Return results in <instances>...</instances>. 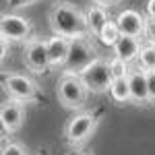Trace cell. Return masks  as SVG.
<instances>
[{"mask_svg": "<svg viewBox=\"0 0 155 155\" xmlns=\"http://www.w3.org/2000/svg\"><path fill=\"white\" fill-rule=\"evenodd\" d=\"M128 83H130V93H132V104H149V83H147V71H130L128 72Z\"/></svg>", "mask_w": 155, "mask_h": 155, "instance_id": "8fae6325", "label": "cell"}, {"mask_svg": "<svg viewBox=\"0 0 155 155\" xmlns=\"http://www.w3.org/2000/svg\"><path fill=\"white\" fill-rule=\"evenodd\" d=\"M126 64H128V62H124V60L118 58V56H114V58L110 60V68H112L114 79H116V77H126V74H128V71H126Z\"/></svg>", "mask_w": 155, "mask_h": 155, "instance_id": "ac0fdd59", "label": "cell"}, {"mask_svg": "<svg viewBox=\"0 0 155 155\" xmlns=\"http://www.w3.org/2000/svg\"><path fill=\"white\" fill-rule=\"evenodd\" d=\"M95 60V50L87 41V37H79V39H71V50H68V58L64 62V72H72V74H81V72Z\"/></svg>", "mask_w": 155, "mask_h": 155, "instance_id": "277c9868", "label": "cell"}, {"mask_svg": "<svg viewBox=\"0 0 155 155\" xmlns=\"http://www.w3.org/2000/svg\"><path fill=\"white\" fill-rule=\"evenodd\" d=\"M110 97L116 101V104H128L132 101V93H130V83H128V74L126 77H116L112 81L110 87Z\"/></svg>", "mask_w": 155, "mask_h": 155, "instance_id": "5bb4252c", "label": "cell"}, {"mask_svg": "<svg viewBox=\"0 0 155 155\" xmlns=\"http://www.w3.org/2000/svg\"><path fill=\"white\" fill-rule=\"evenodd\" d=\"M81 79H83V83L87 85L89 91H93V93H106L112 87L114 74H112V68H110V62H106V60H101V58H95L81 72Z\"/></svg>", "mask_w": 155, "mask_h": 155, "instance_id": "3957f363", "label": "cell"}, {"mask_svg": "<svg viewBox=\"0 0 155 155\" xmlns=\"http://www.w3.org/2000/svg\"><path fill=\"white\" fill-rule=\"evenodd\" d=\"M4 91L12 97V99H17V101H31V99H35L37 95V85L33 79H29L27 74H17V72H12V74H6L4 77Z\"/></svg>", "mask_w": 155, "mask_h": 155, "instance_id": "8992f818", "label": "cell"}, {"mask_svg": "<svg viewBox=\"0 0 155 155\" xmlns=\"http://www.w3.org/2000/svg\"><path fill=\"white\" fill-rule=\"evenodd\" d=\"M87 91L89 89L83 83L81 74H72V72H64L58 79V85H56L58 101L66 110H79V107H83Z\"/></svg>", "mask_w": 155, "mask_h": 155, "instance_id": "7a4b0ae2", "label": "cell"}, {"mask_svg": "<svg viewBox=\"0 0 155 155\" xmlns=\"http://www.w3.org/2000/svg\"><path fill=\"white\" fill-rule=\"evenodd\" d=\"M99 2H104V4H112V2H116V0H99Z\"/></svg>", "mask_w": 155, "mask_h": 155, "instance_id": "603a6c76", "label": "cell"}, {"mask_svg": "<svg viewBox=\"0 0 155 155\" xmlns=\"http://www.w3.org/2000/svg\"><path fill=\"white\" fill-rule=\"evenodd\" d=\"M68 50H71V39L62 35H54L48 39V54H50V64L52 66H64V62L68 58Z\"/></svg>", "mask_w": 155, "mask_h": 155, "instance_id": "4fadbf2b", "label": "cell"}, {"mask_svg": "<svg viewBox=\"0 0 155 155\" xmlns=\"http://www.w3.org/2000/svg\"><path fill=\"white\" fill-rule=\"evenodd\" d=\"M147 83H149V97L155 104V71H147Z\"/></svg>", "mask_w": 155, "mask_h": 155, "instance_id": "ffe728a7", "label": "cell"}, {"mask_svg": "<svg viewBox=\"0 0 155 155\" xmlns=\"http://www.w3.org/2000/svg\"><path fill=\"white\" fill-rule=\"evenodd\" d=\"M50 27L54 31V35H62L68 39H79V37H87L89 25H87V17L79 11L71 2H54V6L50 8Z\"/></svg>", "mask_w": 155, "mask_h": 155, "instance_id": "6da1fadb", "label": "cell"}, {"mask_svg": "<svg viewBox=\"0 0 155 155\" xmlns=\"http://www.w3.org/2000/svg\"><path fill=\"white\" fill-rule=\"evenodd\" d=\"M17 2V6H25V4H29V2H35V0H15Z\"/></svg>", "mask_w": 155, "mask_h": 155, "instance_id": "7402d4cb", "label": "cell"}, {"mask_svg": "<svg viewBox=\"0 0 155 155\" xmlns=\"http://www.w3.org/2000/svg\"><path fill=\"white\" fill-rule=\"evenodd\" d=\"M23 120H25L23 101H17V99L11 97V101L2 104V107H0V124H2L4 132H17L23 126Z\"/></svg>", "mask_w": 155, "mask_h": 155, "instance_id": "9c48e42d", "label": "cell"}, {"mask_svg": "<svg viewBox=\"0 0 155 155\" xmlns=\"http://www.w3.org/2000/svg\"><path fill=\"white\" fill-rule=\"evenodd\" d=\"M114 54L122 58L124 62H132L141 54V41L134 35H120L118 41L114 44Z\"/></svg>", "mask_w": 155, "mask_h": 155, "instance_id": "7c38bea8", "label": "cell"}, {"mask_svg": "<svg viewBox=\"0 0 155 155\" xmlns=\"http://www.w3.org/2000/svg\"><path fill=\"white\" fill-rule=\"evenodd\" d=\"M95 124L97 120L93 114H77V116H72L68 120V124H66V128H64V134H66V141L72 145V147H79V145H83L91 134L95 130Z\"/></svg>", "mask_w": 155, "mask_h": 155, "instance_id": "5b68a950", "label": "cell"}, {"mask_svg": "<svg viewBox=\"0 0 155 155\" xmlns=\"http://www.w3.org/2000/svg\"><path fill=\"white\" fill-rule=\"evenodd\" d=\"M0 35L6 41H27L31 37V21L19 15H2Z\"/></svg>", "mask_w": 155, "mask_h": 155, "instance_id": "52a82bcc", "label": "cell"}, {"mask_svg": "<svg viewBox=\"0 0 155 155\" xmlns=\"http://www.w3.org/2000/svg\"><path fill=\"white\" fill-rule=\"evenodd\" d=\"M139 60H141V66H143L145 71H155V46L153 44L141 48Z\"/></svg>", "mask_w": 155, "mask_h": 155, "instance_id": "e0dca14e", "label": "cell"}, {"mask_svg": "<svg viewBox=\"0 0 155 155\" xmlns=\"http://www.w3.org/2000/svg\"><path fill=\"white\" fill-rule=\"evenodd\" d=\"M116 23H118V29L122 35L139 37L145 31V19L137 11H132V8H126V11L120 12L116 17Z\"/></svg>", "mask_w": 155, "mask_h": 155, "instance_id": "30bf717a", "label": "cell"}, {"mask_svg": "<svg viewBox=\"0 0 155 155\" xmlns=\"http://www.w3.org/2000/svg\"><path fill=\"white\" fill-rule=\"evenodd\" d=\"M122 35L120 33V29H118V23L116 21H107V25L101 29V33H99V41L104 44V46H112L114 48V44L118 41V37Z\"/></svg>", "mask_w": 155, "mask_h": 155, "instance_id": "2e32d148", "label": "cell"}, {"mask_svg": "<svg viewBox=\"0 0 155 155\" xmlns=\"http://www.w3.org/2000/svg\"><path fill=\"white\" fill-rule=\"evenodd\" d=\"M147 12L155 19V0H149V4H147Z\"/></svg>", "mask_w": 155, "mask_h": 155, "instance_id": "44dd1931", "label": "cell"}, {"mask_svg": "<svg viewBox=\"0 0 155 155\" xmlns=\"http://www.w3.org/2000/svg\"><path fill=\"white\" fill-rule=\"evenodd\" d=\"M85 17H87V25H89V31H91V35H99L101 33V29L107 25V12L101 8V6H91L89 11L85 12Z\"/></svg>", "mask_w": 155, "mask_h": 155, "instance_id": "9a60e30c", "label": "cell"}, {"mask_svg": "<svg viewBox=\"0 0 155 155\" xmlns=\"http://www.w3.org/2000/svg\"><path fill=\"white\" fill-rule=\"evenodd\" d=\"M25 64L33 72H44L50 66V54H48V39H31L25 48Z\"/></svg>", "mask_w": 155, "mask_h": 155, "instance_id": "ba28073f", "label": "cell"}, {"mask_svg": "<svg viewBox=\"0 0 155 155\" xmlns=\"http://www.w3.org/2000/svg\"><path fill=\"white\" fill-rule=\"evenodd\" d=\"M0 155H27V151H25L23 145L8 143V145H4V147H2V153H0Z\"/></svg>", "mask_w": 155, "mask_h": 155, "instance_id": "d6986e66", "label": "cell"}]
</instances>
